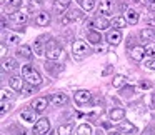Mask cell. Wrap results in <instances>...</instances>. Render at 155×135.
Masks as SVG:
<instances>
[{
  "mask_svg": "<svg viewBox=\"0 0 155 135\" xmlns=\"http://www.w3.org/2000/svg\"><path fill=\"white\" fill-rule=\"evenodd\" d=\"M22 77H24L25 82H28L30 85H35V87H38L42 84V75L32 65H24L22 67Z\"/></svg>",
  "mask_w": 155,
  "mask_h": 135,
  "instance_id": "cell-1",
  "label": "cell"
},
{
  "mask_svg": "<svg viewBox=\"0 0 155 135\" xmlns=\"http://www.w3.org/2000/svg\"><path fill=\"white\" fill-rule=\"evenodd\" d=\"M45 55H47L48 60L55 62V60H64L65 58V54H64V48H60L55 42H48L47 44V48H45Z\"/></svg>",
  "mask_w": 155,
  "mask_h": 135,
  "instance_id": "cell-2",
  "label": "cell"
},
{
  "mask_svg": "<svg viewBox=\"0 0 155 135\" xmlns=\"http://www.w3.org/2000/svg\"><path fill=\"white\" fill-rule=\"evenodd\" d=\"M72 52H74V57L77 58V60H80L85 55L90 54V47H88L87 42H84V40H75L74 45H72Z\"/></svg>",
  "mask_w": 155,
  "mask_h": 135,
  "instance_id": "cell-3",
  "label": "cell"
},
{
  "mask_svg": "<svg viewBox=\"0 0 155 135\" xmlns=\"http://www.w3.org/2000/svg\"><path fill=\"white\" fill-rule=\"evenodd\" d=\"M48 132H50V120L48 118H40V120L35 122L32 133L34 135H45Z\"/></svg>",
  "mask_w": 155,
  "mask_h": 135,
  "instance_id": "cell-4",
  "label": "cell"
},
{
  "mask_svg": "<svg viewBox=\"0 0 155 135\" xmlns=\"http://www.w3.org/2000/svg\"><path fill=\"white\" fill-rule=\"evenodd\" d=\"M98 12H100V15H104V17H110L115 12V2L114 0H102L100 7H98Z\"/></svg>",
  "mask_w": 155,
  "mask_h": 135,
  "instance_id": "cell-5",
  "label": "cell"
},
{
  "mask_svg": "<svg viewBox=\"0 0 155 135\" xmlns=\"http://www.w3.org/2000/svg\"><path fill=\"white\" fill-rule=\"evenodd\" d=\"M82 18V12L77 10V8H72V10H68L67 14H64V17H62V24L64 25H68L72 24V22H77Z\"/></svg>",
  "mask_w": 155,
  "mask_h": 135,
  "instance_id": "cell-6",
  "label": "cell"
},
{
  "mask_svg": "<svg viewBox=\"0 0 155 135\" xmlns=\"http://www.w3.org/2000/svg\"><path fill=\"white\" fill-rule=\"evenodd\" d=\"M48 102H50V100H47L45 97H38V98H35V100L32 102V108H34L37 114H42V112L47 110Z\"/></svg>",
  "mask_w": 155,
  "mask_h": 135,
  "instance_id": "cell-7",
  "label": "cell"
},
{
  "mask_svg": "<svg viewBox=\"0 0 155 135\" xmlns=\"http://www.w3.org/2000/svg\"><path fill=\"white\" fill-rule=\"evenodd\" d=\"M92 27H94L95 30H107V28L110 27V22L107 20V17L100 15V17H95L94 20H92Z\"/></svg>",
  "mask_w": 155,
  "mask_h": 135,
  "instance_id": "cell-8",
  "label": "cell"
},
{
  "mask_svg": "<svg viewBox=\"0 0 155 135\" xmlns=\"http://www.w3.org/2000/svg\"><path fill=\"white\" fill-rule=\"evenodd\" d=\"M105 40L108 42L110 45H118L122 42V32H120V28H117V30H110L107 34V37H105Z\"/></svg>",
  "mask_w": 155,
  "mask_h": 135,
  "instance_id": "cell-9",
  "label": "cell"
},
{
  "mask_svg": "<svg viewBox=\"0 0 155 135\" xmlns=\"http://www.w3.org/2000/svg\"><path fill=\"white\" fill-rule=\"evenodd\" d=\"M74 98H75V104L84 105V104H87V102L92 98V94L88 90H78V92H75Z\"/></svg>",
  "mask_w": 155,
  "mask_h": 135,
  "instance_id": "cell-10",
  "label": "cell"
},
{
  "mask_svg": "<svg viewBox=\"0 0 155 135\" xmlns=\"http://www.w3.org/2000/svg\"><path fill=\"white\" fill-rule=\"evenodd\" d=\"M50 14L48 12H45V10H42V12H38L37 14V17H35V24L38 25V27H47L48 24H50Z\"/></svg>",
  "mask_w": 155,
  "mask_h": 135,
  "instance_id": "cell-11",
  "label": "cell"
},
{
  "mask_svg": "<svg viewBox=\"0 0 155 135\" xmlns=\"http://www.w3.org/2000/svg\"><path fill=\"white\" fill-rule=\"evenodd\" d=\"M68 102V97L65 94H54L50 97V104L54 105V107H62V105H65Z\"/></svg>",
  "mask_w": 155,
  "mask_h": 135,
  "instance_id": "cell-12",
  "label": "cell"
},
{
  "mask_svg": "<svg viewBox=\"0 0 155 135\" xmlns=\"http://www.w3.org/2000/svg\"><path fill=\"white\" fill-rule=\"evenodd\" d=\"M68 5H70V0H55L54 2V12L55 14H65Z\"/></svg>",
  "mask_w": 155,
  "mask_h": 135,
  "instance_id": "cell-13",
  "label": "cell"
},
{
  "mask_svg": "<svg viewBox=\"0 0 155 135\" xmlns=\"http://www.w3.org/2000/svg\"><path fill=\"white\" fill-rule=\"evenodd\" d=\"M143 55H147V54H145V47H134L130 50V58H132V60H135V62H142Z\"/></svg>",
  "mask_w": 155,
  "mask_h": 135,
  "instance_id": "cell-14",
  "label": "cell"
},
{
  "mask_svg": "<svg viewBox=\"0 0 155 135\" xmlns=\"http://www.w3.org/2000/svg\"><path fill=\"white\" fill-rule=\"evenodd\" d=\"M10 18L15 22V24H20V25H24V24H27V20H28V14H25V12H20V10H17V12H14V14L10 15Z\"/></svg>",
  "mask_w": 155,
  "mask_h": 135,
  "instance_id": "cell-15",
  "label": "cell"
},
{
  "mask_svg": "<svg viewBox=\"0 0 155 135\" xmlns=\"http://www.w3.org/2000/svg\"><path fill=\"white\" fill-rule=\"evenodd\" d=\"M2 67H4L5 72H14L15 68L18 67V64L14 60V58H10V57H8V58L4 57V58H2Z\"/></svg>",
  "mask_w": 155,
  "mask_h": 135,
  "instance_id": "cell-16",
  "label": "cell"
},
{
  "mask_svg": "<svg viewBox=\"0 0 155 135\" xmlns=\"http://www.w3.org/2000/svg\"><path fill=\"white\" fill-rule=\"evenodd\" d=\"M17 54H18V57L25 58V60H32V58H34V54H32V48L28 47V45H22V47H18Z\"/></svg>",
  "mask_w": 155,
  "mask_h": 135,
  "instance_id": "cell-17",
  "label": "cell"
},
{
  "mask_svg": "<svg viewBox=\"0 0 155 135\" xmlns=\"http://www.w3.org/2000/svg\"><path fill=\"white\" fill-rule=\"evenodd\" d=\"M20 118L25 122H28V123H34L35 120H37V112L32 108V110H24L20 112Z\"/></svg>",
  "mask_w": 155,
  "mask_h": 135,
  "instance_id": "cell-18",
  "label": "cell"
},
{
  "mask_svg": "<svg viewBox=\"0 0 155 135\" xmlns=\"http://www.w3.org/2000/svg\"><path fill=\"white\" fill-rule=\"evenodd\" d=\"M87 38H88V42L94 44V45H98L102 42V35H100L98 30H88L87 32Z\"/></svg>",
  "mask_w": 155,
  "mask_h": 135,
  "instance_id": "cell-19",
  "label": "cell"
},
{
  "mask_svg": "<svg viewBox=\"0 0 155 135\" xmlns=\"http://www.w3.org/2000/svg\"><path fill=\"white\" fill-rule=\"evenodd\" d=\"M22 78H24V77H17V75H15V77H12L10 80H8V82H10V87L14 88V90L22 92V88L25 87V85H24V80H22Z\"/></svg>",
  "mask_w": 155,
  "mask_h": 135,
  "instance_id": "cell-20",
  "label": "cell"
},
{
  "mask_svg": "<svg viewBox=\"0 0 155 135\" xmlns=\"http://www.w3.org/2000/svg\"><path fill=\"white\" fill-rule=\"evenodd\" d=\"M20 5H22V0H7L4 7L7 12H17L20 8Z\"/></svg>",
  "mask_w": 155,
  "mask_h": 135,
  "instance_id": "cell-21",
  "label": "cell"
},
{
  "mask_svg": "<svg viewBox=\"0 0 155 135\" xmlns=\"http://www.w3.org/2000/svg\"><path fill=\"white\" fill-rule=\"evenodd\" d=\"M125 18H127V22L130 25H135L138 22V14L134 8H127V10H125Z\"/></svg>",
  "mask_w": 155,
  "mask_h": 135,
  "instance_id": "cell-22",
  "label": "cell"
},
{
  "mask_svg": "<svg viewBox=\"0 0 155 135\" xmlns=\"http://www.w3.org/2000/svg\"><path fill=\"white\" fill-rule=\"evenodd\" d=\"M124 117H125L124 108H114V110H110V120L112 122H120Z\"/></svg>",
  "mask_w": 155,
  "mask_h": 135,
  "instance_id": "cell-23",
  "label": "cell"
},
{
  "mask_svg": "<svg viewBox=\"0 0 155 135\" xmlns=\"http://www.w3.org/2000/svg\"><path fill=\"white\" fill-rule=\"evenodd\" d=\"M45 48H47V47H44V40H42V37L37 38V40L34 42V52H35V55H45Z\"/></svg>",
  "mask_w": 155,
  "mask_h": 135,
  "instance_id": "cell-24",
  "label": "cell"
},
{
  "mask_svg": "<svg viewBox=\"0 0 155 135\" xmlns=\"http://www.w3.org/2000/svg\"><path fill=\"white\" fill-rule=\"evenodd\" d=\"M125 82H127V77H125V75H115L114 80H112V87H115V88H124Z\"/></svg>",
  "mask_w": 155,
  "mask_h": 135,
  "instance_id": "cell-25",
  "label": "cell"
},
{
  "mask_svg": "<svg viewBox=\"0 0 155 135\" xmlns=\"http://www.w3.org/2000/svg\"><path fill=\"white\" fill-rule=\"evenodd\" d=\"M120 132H124V133H135L137 132V127H135L134 123H130V122H122L120 123Z\"/></svg>",
  "mask_w": 155,
  "mask_h": 135,
  "instance_id": "cell-26",
  "label": "cell"
},
{
  "mask_svg": "<svg viewBox=\"0 0 155 135\" xmlns=\"http://www.w3.org/2000/svg\"><path fill=\"white\" fill-rule=\"evenodd\" d=\"M153 37H155V30H153V28H143V30L140 32V38H142V40H152Z\"/></svg>",
  "mask_w": 155,
  "mask_h": 135,
  "instance_id": "cell-27",
  "label": "cell"
},
{
  "mask_svg": "<svg viewBox=\"0 0 155 135\" xmlns=\"http://www.w3.org/2000/svg\"><path fill=\"white\" fill-rule=\"evenodd\" d=\"M78 4L82 5L84 10L90 12V10H94V7H95V0H78Z\"/></svg>",
  "mask_w": 155,
  "mask_h": 135,
  "instance_id": "cell-28",
  "label": "cell"
},
{
  "mask_svg": "<svg viewBox=\"0 0 155 135\" xmlns=\"http://www.w3.org/2000/svg\"><path fill=\"white\" fill-rule=\"evenodd\" d=\"M77 135H92V127L88 123H82L77 128Z\"/></svg>",
  "mask_w": 155,
  "mask_h": 135,
  "instance_id": "cell-29",
  "label": "cell"
},
{
  "mask_svg": "<svg viewBox=\"0 0 155 135\" xmlns=\"http://www.w3.org/2000/svg\"><path fill=\"white\" fill-rule=\"evenodd\" d=\"M72 130H74V125H72V123H65V125H60L57 132L60 135H70Z\"/></svg>",
  "mask_w": 155,
  "mask_h": 135,
  "instance_id": "cell-30",
  "label": "cell"
},
{
  "mask_svg": "<svg viewBox=\"0 0 155 135\" xmlns=\"http://www.w3.org/2000/svg\"><path fill=\"white\" fill-rule=\"evenodd\" d=\"M112 25H114L115 28H122L127 25V18L125 17H115L114 20H112Z\"/></svg>",
  "mask_w": 155,
  "mask_h": 135,
  "instance_id": "cell-31",
  "label": "cell"
},
{
  "mask_svg": "<svg viewBox=\"0 0 155 135\" xmlns=\"http://www.w3.org/2000/svg\"><path fill=\"white\" fill-rule=\"evenodd\" d=\"M5 42H7L8 45H18L20 44V37L15 34H8L7 37H5Z\"/></svg>",
  "mask_w": 155,
  "mask_h": 135,
  "instance_id": "cell-32",
  "label": "cell"
},
{
  "mask_svg": "<svg viewBox=\"0 0 155 135\" xmlns=\"http://www.w3.org/2000/svg\"><path fill=\"white\" fill-rule=\"evenodd\" d=\"M42 5H44V0H30L28 10H38V8H42Z\"/></svg>",
  "mask_w": 155,
  "mask_h": 135,
  "instance_id": "cell-33",
  "label": "cell"
},
{
  "mask_svg": "<svg viewBox=\"0 0 155 135\" xmlns=\"http://www.w3.org/2000/svg\"><path fill=\"white\" fill-rule=\"evenodd\" d=\"M122 95H124V97H127V98H130L132 95H134V87H132V85H125L124 88H122Z\"/></svg>",
  "mask_w": 155,
  "mask_h": 135,
  "instance_id": "cell-34",
  "label": "cell"
},
{
  "mask_svg": "<svg viewBox=\"0 0 155 135\" xmlns=\"http://www.w3.org/2000/svg\"><path fill=\"white\" fill-rule=\"evenodd\" d=\"M32 94H35V85H27V87L22 88V95H25V97H28Z\"/></svg>",
  "mask_w": 155,
  "mask_h": 135,
  "instance_id": "cell-35",
  "label": "cell"
},
{
  "mask_svg": "<svg viewBox=\"0 0 155 135\" xmlns=\"http://www.w3.org/2000/svg\"><path fill=\"white\" fill-rule=\"evenodd\" d=\"M145 54H147L148 57L155 58V44H148L147 47H145Z\"/></svg>",
  "mask_w": 155,
  "mask_h": 135,
  "instance_id": "cell-36",
  "label": "cell"
},
{
  "mask_svg": "<svg viewBox=\"0 0 155 135\" xmlns=\"http://www.w3.org/2000/svg\"><path fill=\"white\" fill-rule=\"evenodd\" d=\"M0 97H2V102H5L7 98L12 97V94H10V90H7V88H2V92H0Z\"/></svg>",
  "mask_w": 155,
  "mask_h": 135,
  "instance_id": "cell-37",
  "label": "cell"
},
{
  "mask_svg": "<svg viewBox=\"0 0 155 135\" xmlns=\"http://www.w3.org/2000/svg\"><path fill=\"white\" fill-rule=\"evenodd\" d=\"M145 67H147L148 70H155V58H150V60L145 62Z\"/></svg>",
  "mask_w": 155,
  "mask_h": 135,
  "instance_id": "cell-38",
  "label": "cell"
},
{
  "mask_svg": "<svg viewBox=\"0 0 155 135\" xmlns=\"http://www.w3.org/2000/svg\"><path fill=\"white\" fill-rule=\"evenodd\" d=\"M112 72H114V67H112V65H107V68L102 72V77H107V75H110Z\"/></svg>",
  "mask_w": 155,
  "mask_h": 135,
  "instance_id": "cell-39",
  "label": "cell"
},
{
  "mask_svg": "<svg viewBox=\"0 0 155 135\" xmlns=\"http://www.w3.org/2000/svg\"><path fill=\"white\" fill-rule=\"evenodd\" d=\"M7 110H10V104H7V102H2V115L7 114Z\"/></svg>",
  "mask_w": 155,
  "mask_h": 135,
  "instance_id": "cell-40",
  "label": "cell"
},
{
  "mask_svg": "<svg viewBox=\"0 0 155 135\" xmlns=\"http://www.w3.org/2000/svg\"><path fill=\"white\" fill-rule=\"evenodd\" d=\"M138 87L143 88V90H147V88H152V84H150V82H140V84H138Z\"/></svg>",
  "mask_w": 155,
  "mask_h": 135,
  "instance_id": "cell-41",
  "label": "cell"
},
{
  "mask_svg": "<svg viewBox=\"0 0 155 135\" xmlns=\"http://www.w3.org/2000/svg\"><path fill=\"white\" fill-rule=\"evenodd\" d=\"M0 52H2V57H5V54H7V47H5V44H2V47H0Z\"/></svg>",
  "mask_w": 155,
  "mask_h": 135,
  "instance_id": "cell-42",
  "label": "cell"
},
{
  "mask_svg": "<svg viewBox=\"0 0 155 135\" xmlns=\"http://www.w3.org/2000/svg\"><path fill=\"white\" fill-rule=\"evenodd\" d=\"M150 10H155V2H153V4L150 5Z\"/></svg>",
  "mask_w": 155,
  "mask_h": 135,
  "instance_id": "cell-43",
  "label": "cell"
},
{
  "mask_svg": "<svg viewBox=\"0 0 155 135\" xmlns=\"http://www.w3.org/2000/svg\"><path fill=\"white\" fill-rule=\"evenodd\" d=\"M108 135H120V133H115V132H110Z\"/></svg>",
  "mask_w": 155,
  "mask_h": 135,
  "instance_id": "cell-44",
  "label": "cell"
},
{
  "mask_svg": "<svg viewBox=\"0 0 155 135\" xmlns=\"http://www.w3.org/2000/svg\"><path fill=\"white\" fill-rule=\"evenodd\" d=\"M134 2H140V0H134Z\"/></svg>",
  "mask_w": 155,
  "mask_h": 135,
  "instance_id": "cell-45",
  "label": "cell"
}]
</instances>
